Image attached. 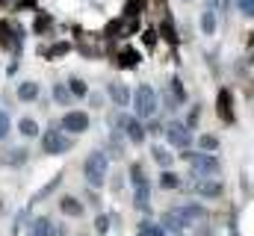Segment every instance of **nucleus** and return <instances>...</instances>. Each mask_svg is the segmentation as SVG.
<instances>
[{"mask_svg": "<svg viewBox=\"0 0 254 236\" xmlns=\"http://www.w3.org/2000/svg\"><path fill=\"white\" fill-rule=\"evenodd\" d=\"M27 157H30L27 148H12L9 157H6V163H9V166H21V163H27Z\"/></svg>", "mask_w": 254, "mask_h": 236, "instance_id": "nucleus-28", "label": "nucleus"}, {"mask_svg": "<svg viewBox=\"0 0 254 236\" xmlns=\"http://www.w3.org/2000/svg\"><path fill=\"white\" fill-rule=\"evenodd\" d=\"M201 33H204V36H213V33H216V12H213V9L201 12Z\"/></svg>", "mask_w": 254, "mask_h": 236, "instance_id": "nucleus-20", "label": "nucleus"}, {"mask_svg": "<svg viewBox=\"0 0 254 236\" xmlns=\"http://www.w3.org/2000/svg\"><path fill=\"white\" fill-rule=\"evenodd\" d=\"M18 3H21V6H27V9H33V6H36V0H18Z\"/></svg>", "mask_w": 254, "mask_h": 236, "instance_id": "nucleus-37", "label": "nucleus"}, {"mask_svg": "<svg viewBox=\"0 0 254 236\" xmlns=\"http://www.w3.org/2000/svg\"><path fill=\"white\" fill-rule=\"evenodd\" d=\"M130 101H133V110H136V118L139 121H151V118L157 116V110H160V98H157V92L148 83H142L130 95Z\"/></svg>", "mask_w": 254, "mask_h": 236, "instance_id": "nucleus-2", "label": "nucleus"}, {"mask_svg": "<svg viewBox=\"0 0 254 236\" xmlns=\"http://www.w3.org/2000/svg\"><path fill=\"white\" fill-rule=\"evenodd\" d=\"M27 216H30V207H27V210H21V213L15 216V228H12V234H18V231L27 225Z\"/></svg>", "mask_w": 254, "mask_h": 236, "instance_id": "nucleus-33", "label": "nucleus"}, {"mask_svg": "<svg viewBox=\"0 0 254 236\" xmlns=\"http://www.w3.org/2000/svg\"><path fill=\"white\" fill-rule=\"evenodd\" d=\"M184 160L190 163V169L195 172V177H207L219 172V160L207 151H184Z\"/></svg>", "mask_w": 254, "mask_h": 236, "instance_id": "nucleus-3", "label": "nucleus"}, {"mask_svg": "<svg viewBox=\"0 0 254 236\" xmlns=\"http://www.w3.org/2000/svg\"><path fill=\"white\" fill-rule=\"evenodd\" d=\"M18 130H21V136H24V139H36V136L42 133L36 118H21V121H18Z\"/></svg>", "mask_w": 254, "mask_h": 236, "instance_id": "nucleus-19", "label": "nucleus"}, {"mask_svg": "<svg viewBox=\"0 0 254 236\" xmlns=\"http://www.w3.org/2000/svg\"><path fill=\"white\" fill-rule=\"evenodd\" d=\"M178 210V216L187 222L192 228V222H201V219H207V210L201 207V204H181V207H175Z\"/></svg>", "mask_w": 254, "mask_h": 236, "instance_id": "nucleus-12", "label": "nucleus"}, {"mask_svg": "<svg viewBox=\"0 0 254 236\" xmlns=\"http://www.w3.org/2000/svg\"><path fill=\"white\" fill-rule=\"evenodd\" d=\"M0 45H3L6 51L18 54V51H21V45H24V39H21V30H18L15 24H6V21H0Z\"/></svg>", "mask_w": 254, "mask_h": 236, "instance_id": "nucleus-8", "label": "nucleus"}, {"mask_svg": "<svg viewBox=\"0 0 254 236\" xmlns=\"http://www.w3.org/2000/svg\"><path fill=\"white\" fill-rule=\"evenodd\" d=\"M163 133H166V142H169L172 148H178V151H190V145H192V130L184 124V121H169Z\"/></svg>", "mask_w": 254, "mask_h": 236, "instance_id": "nucleus-5", "label": "nucleus"}, {"mask_svg": "<svg viewBox=\"0 0 254 236\" xmlns=\"http://www.w3.org/2000/svg\"><path fill=\"white\" fill-rule=\"evenodd\" d=\"M110 225H113V216H104V213H101V216L95 219V234L107 236V234H110Z\"/></svg>", "mask_w": 254, "mask_h": 236, "instance_id": "nucleus-29", "label": "nucleus"}, {"mask_svg": "<svg viewBox=\"0 0 254 236\" xmlns=\"http://www.w3.org/2000/svg\"><path fill=\"white\" fill-rule=\"evenodd\" d=\"M71 145H74V139L63 133V130H48L45 136H42V151L48 154V157H60L65 151H71Z\"/></svg>", "mask_w": 254, "mask_h": 236, "instance_id": "nucleus-4", "label": "nucleus"}, {"mask_svg": "<svg viewBox=\"0 0 254 236\" xmlns=\"http://www.w3.org/2000/svg\"><path fill=\"white\" fill-rule=\"evenodd\" d=\"M169 95H172L178 104H184V101H187V89H184V83H181L178 77H172V83H169Z\"/></svg>", "mask_w": 254, "mask_h": 236, "instance_id": "nucleus-24", "label": "nucleus"}, {"mask_svg": "<svg viewBox=\"0 0 254 236\" xmlns=\"http://www.w3.org/2000/svg\"><path fill=\"white\" fill-rule=\"evenodd\" d=\"M107 175H110V157H107L104 151H92V154L86 157V163H83V177H86V183H89L92 189H98V186L107 183Z\"/></svg>", "mask_w": 254, "mask_h": 236, "instance_id": "nucleus-1", "label": "nucleus"}, {"mask_svg": "<svg viewBox=\"0 0 254 236\" xmlns=\"http://www.w3.org/2000/svg\"><path fill=\"white\" fill-rule=\"evenodd\" d=\"M192 189H195V195H201V198H219V195L225 192V186H222L219 180H207V177H198V180L192 183Z\"/></svg>", "mask_w": 254, "mask_h": 236, "instance_id": "nucleus-9", "label": "nucleus"}, {"mask_svg": "<svg viewBox=\"0 0 254 236\" xmlns=\"http://www.w3.org/2000/svg\"><path fill=\"white\" fill-rule=\"evenodd\" d=\"M119 65H122V68H136V65H139V54L130 51V48H125V51L119 54Z\"/></svg>", "mask_w": 254, "mask_h": 236, "instance_id": "nucleus-25", "label": "nucleus"}, {"mask_svg": "<svg viewBox=\"0 0 254 236\" xmlns=\"http://www.w3.org/2000/svg\"><path fill=\"white\" fill-rule=\"evenodd\" d=\"M163 36H166L169 42H178V36H175V30H172V24H169V21L163 24Z\"/></svg>", "mask_w": 254, "mask_h": 236, "instance_id": "nucleus-35", "label": "nucleus"}, {"mask_svg": "<svg viewBox=\"0 0 254 236\" xmlns=\"http://www.w3.org/2000/svg\"><path fill=\"white\" fill-rule=\"evenodd\" d=\"M133 207L136 210H148L151 207V183L133 186Z\"/></svg>", "mask_w": 254, "mask_h": 236, "instance_id": "nucleus-15", "label": "nucleus"}, {"mask_svg": "<svg viewBox=\"0 0 254 236\" xmlns=\"http://www.w3.org/2000/svg\"><path fill=\"white\" fill-rule=\"evenodd\" d=\"M68 48H71V45H68V42H63V45H57V48H51V51H48V57H63V54L68 51Z\"/></svg>", "mask_w": 254, "mask_h": 236, "instance_id": "nucleus-34", "label": "nucleus"}, {"mask_svg": "<svg viewBox=\"0 0 254 236\" xmlns=\"http://www.w3.org/2000/svg\"><path fill=\"white\" fill-rule=\"evenodd\" d=\"M130 183H133V186H142V183H148L142 163H133V166H130Z\"/></svg>", "mask_w": 254, "mask_h": 236, "instance_id": "nucleus-27", "label": "nucleus"}, {"mask_svg": "<svg viewBox=\"0 0 254 236\" xmlns=\"http://www.w3.org/2000/svg\"><path fill=\"white\" fill-rule=\"evenodd\" d=\"M160 225H163V231H169V234H178V236L190 228V225H187V222L178 216V210H169V213H163V222H160Z\"/></svg>", "mask_w": 254, "mask_h": 236, "instance_id": "nucleus-13", "label": "nucleus"}, {"mask_svg": "<svg viewBox=\"0 0 254 236\" xmlns=\"http://www.w3.org/2000/svg\"><path fill=\"white\" fill-rule=\"evenodd\" d=\"M60 210H63L65 216H71V219H80L86 207L80 204V198H74V195H63V198H60Z\"/></svg>", "mask_w": 254, "mask_h": 236, "instance_id": "nucleus-14", "label": "nucleus"}, {"mask_svg": "<svg viewBox=\"0 0 254 236\" xmlns=\"http://www.w3.org/2000/svg\"><path fill=\"white\" fill-rule=\"evenodd\" d=\"M39 98V83H33V80H24L21 86H18V101H36Z\"/></svg>", "mask_w": 254, "mask_h": 236, "instance_id": "nucleus-18", "label": "nucleus"}, {"mask_svg": "<svg viewBox=\"0 0 254 236\" xmlns=\"http://www.w3.org/2000/svg\"><path fill=\"white\" fill-rule=\"evenodd\" d=\"M216 107H219V118H222V121H234V113H231V92H228V89L219 92Z\"/></svg>", "mask_w": 254, "mask_h": 236, "instance_id": "nucleus-16", "label": "nucleus"}, {"mask_svg": "<svg viewBox=\"0 0 254 236\" xmlns=\"http://www.w3.org/2000/svg\"><path fill=\"white\" fill-rule=\"evenodd\" d=\"M119 127H122V133L127 136V142H133V145H142V142H145V127H142L139 118L119 116Z\"/></svg>", "mask_w": 254, "mask_h": 236, "instance_id": "nucleus-7", "label": "nucleus"}, {"mask_svg": "<svg viewBox=\"0 0 254 236\" xmlns=\"http://www.w3.org/2000/svg\"><path fill=\"white\" fill-rule=\"evenodd\" d=\"M63 133H71V136H80V133H86L89 130V116L86 113H80V110H71V113H65L63 116Z\"/></svg>", "mask_w": 254, "mask_h": 236, "instance_id": "nucleus-6", "label": "nucleus"}, {"mask_svg": "<svg viewBox=\"0 0 254 236\" xmlns=\"http://www.w3.org/2000/svg\"><path fill=\"white\" fill-rule=\"evenodd\" d=\"M151 157H154V163H157L160 169H169V166L175 163L172 151H169V148H163V145H154V148H151Z\"/></svg>", "mask_w": 254, "mask_h": 236, "instance_id": "nucleus-17", "label": "nucleus"}, {"mask_svg": "<svg viewBox=\"0 0 254 236\" xmlns=\"http://www.w3.org/2000/svg\"><path fill=\"white\" fill-rule=\"evenodd\" d=\"M198 145H201V151H207V154H210V151H216V148H219V139H216V136H210V133H204V136L198 139Z\"/></svg>", "mask_w": 254, "mask_h": 236, "instance_id": "nucleus-30", "label": "nucleus"}, {"mask_svg": "<svg viewBox=\"0 0 254 236\" xmlns=\"http://www.w3.org/2000/svg\"><path fill=\"white\" fill-rule=\"evenodd\" d=\"M237 3V9L246 15V18H254V0H234Z\"/></svg>", "mask_w": 254, "mask_h": 236, "instance_id": "nucleus-31", "label": "nucleus"}, {"mask_svg": "<svg viewBox=\"0 0 254 236\" xmlns=\"http://www.w3.org/2000/svg\"><path fill=\"white\" fill-rule=\"evenodd\" d=\"M136 236H166L163 225H154V222H142L139 225V234Z\"/></svg>", "mask_w": 254, "mask_h": 236, "instance_id": "nucleus-26", "label": "nucleus"}, {"mask_svg": "<svg viewBox=\"0 0 254 236\" xmlns=\"http://www.w3.org/2000/svg\"><path fill=\"white\" fill-rule=\"evenodd\" d=\"M160 189H181V177L175 175L172 169H163V175H160Z\"/></svg>", "mask_w": 254, "mask_h": 236, "instance_id": "nucleus-21", "label": "nucleus"}, {"mask_svg": "<svg viewBox=\"0 0 254 236\" xmlns=\"http://www.w3.org/2000/svg\"><path fill=\"white\" fill-rule=\"evenodd\" d=\"M57 228H60V225H54V219L39 216V219H33V222H30L27 236H57Z\"/></svg>", "mask_w": 254, "mask_h": 236, "instance_id": "nucleus-10", "label": "nucleus"}, {"mask_svg": "<svg viewBox=\"0 0 254 236\" xmlns=\"http://www.w3.org/2000/svg\"><path fill=\"white\" fill-rule=\"evenodd\" d=\"M54 101H57L60 107H71V92H68L65 83H57V86H54Z\"/></svg>", "mask_w": 254, "mask_h": 236, "instance_id": "nucleus-23", "label": "nucleus"}, {"mask_svg": "<svg viewBox=\"0 0 254 236\" xmlns=\"http://www.w3.org/2000/svg\"><path fill=\"white\" fill-rule=\"evenodd\" d=\"M65 86H68L71 98H86V95H89V89H86V83H83L80 77H71V80H68Z\"/></svg>", "mask_w": 254, "mask_h": 236, "instance_id": "nucleus-22", "label": "nucleus"}, {"mask_svg": "<svg viewBox=\"0 0 254 236\" xmlns=\"http://www.w3.org/2000/svg\"><path fill=\"white\" fill-rule=\"evenodd\" d=\"M9 130H12V121H9V116L0 110V139H6V136H9Z\"/></svg>", "mask_w": 254, "mask_h": 236, "instance_id": "nucleus-32", "label": "nucleus"}, {"mask_svg": "<svg viewBox=\"0 0 254 236\" xmlns=\"http://www.w3.org/2000/svg\"><path fill=\"white\" fill-rule=\"evenodd\" d=\"M107 95H110V101H113L119 110L130 107V89H127L125 83H110V86H107Z\"/></svg>", "mask_w": 254, "mask_h": 236, "instance_id": "nucleus-11", "label": "nucleus"}, {"mask_svg": "<svg viewBox=\"0 0 254 236\" xmlns=\"http://www.w3.org/2000/svg\"><path fill=\"white\" fill-rule=\"evenodd\" d=\"M45 27H51V18H45V15H42V18L36 21V30H39V33H45Z\"/></svg>", "mask_w": 254, "mask_h": 236, "instance_id": "nucleus-36", "label": "nucleus"}]
</instances>
